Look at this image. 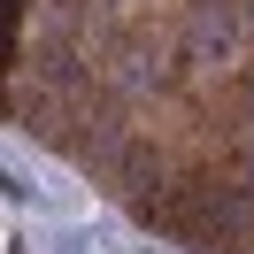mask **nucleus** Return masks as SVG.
Segmentation results:
<instances>
[{"mask_svg": "<svg viewBox=\"0 0 254 254\" xmlns=\"http://www.w3.org/2000/svg\"><path fill=\"white\" fill-rule=\"evenodd\" d=\"M239 47H247V16H239V0H200L185 23H177V62L192 69V77H231Z\"/></svg>", "mask_w": 254, "mask_h": 254, "instance_id": "f257e3e1", "label": "nucleus"}]
</instances>
